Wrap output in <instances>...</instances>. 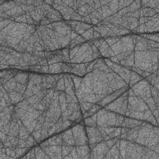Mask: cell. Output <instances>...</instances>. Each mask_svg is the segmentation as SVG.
Returning <instances> with one entry per match:
<instances>
[{"label": "cell", "mask_w": 159, "mask_h": 159, "mask_svg": "<svg viewBox=\"0 0 159 159\" xmlns=\"http://www.w3.org/2000/svg\"><path fill=\"white\" fill-rule=\"evenodd\" d=\"M1 147L27 153L45 139L83 120L70 74L1 71Z\"/></svg>", "instance_id": "obj_1"}, {"label": "cell", "mask_w": 159, "mask_h": 159, "mask_svg": "<svg viewBox=\"0 0 159 159\" xmlns=\"http://www.w3.org/2000/svg\"><path fill=\"white\" fill-rule=\"evenodd\" d=\"M1 47L21 53L51 52L86 40L49 1H0Z\"/></svg>", "instance_id": "obj_2"}, {"label": "cell", "mask_w": 159, "mask_h": 159, "mask_svg": "<svg viewBox=\"0 0 159 159\" xmlns=\"http://www.w3.org/2000/svg\"><path fill=\"white\" fill-rule=\"evenodd\" d=\"M63 19L86 41L135 34L142 1H50Z\"/></svg>", "instance_id": "obj_3"}]
</instances>
